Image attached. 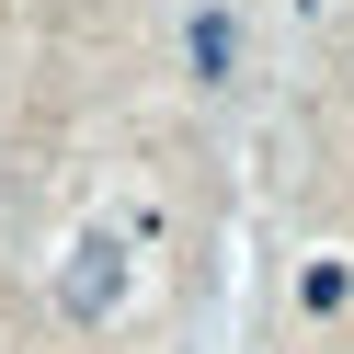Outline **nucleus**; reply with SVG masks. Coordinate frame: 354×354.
Listing matches in <instances>:
<instances>
[{"label": "nucleus", "instance_id": "nucleus-2", "mask_svg": "<svg viewBox=\"0 0 354 354\" xmlns=\"http://www.w3.org/2000/svg\"><path fill=\"white\" fill-rule=\"evenodd\" d=\"M229 57H240L229 12H206V24H194V80H229Z\"/></svg>", "mask_w": 354, "mask_h": 354}, {"label": "nucleus", "instance_id": "nucleus-1", "mask_svg": "<svg viewBox=\"0 0 354 354\" xmlns=\"http://www.w3.org/2000/svg\"><path fill=\"white\" fill-rule=\"evenodd\" d=\"M115 240H80V263H69V286H57V297H69V320H103V308H115Z\"/></svg>", "mask_w": 354, "mask_h": 354}]
</instances>
